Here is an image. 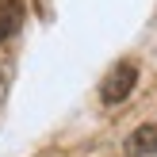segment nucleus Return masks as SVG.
Masks as SVG:
<instances>
[{"label":"nucleus","mask_w":157,"mask_h":157,"mask_svg":"<svg viewBox=\"0 0 157 157\" xmlns=\"http://www.w3.org/2000/svg\"><path fill=\"white\" fill-rule=\"evenodd\" d=\"M123 150H127V157H153L157 153V127L146 123V127L130 130V138L123 142Z\"/></svg>","instance_id":"2"},{"label":"nucleus","mask_w":157,"mask_h":157,"mask_svg":"<svg viewBox=\"0 0 157 157\" xmlns=\"http://www.w3.org/2000/svg\"><path fill=\"white\" fill-rule=\"evenodd\" d=\"M23 27V0H0V42Z\"/></svg>","instance_id":"3"},{"label":"nucleus","mask_w":157,"mask_h":157,"mask_svg":"<svg viewBox=\"0 0 157 157\" xmlns=\"http://www.w3.org/2000/svg\"><path fill=\"white\" fill-rule=\"evenodd\" d=\"M134 84H138V65L134 61H119V65L104 77V84H100V100H104L107 107H115V104H123V100L134 92Z\"/></svg>","instance_id":"1"}]
</instances>
